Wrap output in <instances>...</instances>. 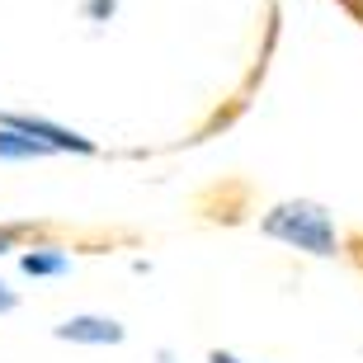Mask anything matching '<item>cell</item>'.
<instances>
[{"label": "cell", "instance_id": "1", "mask_svg": "<svg viewBox=\"0 0 363 363\" xmlns=\"http://www.w3.org/2000/svg\"><path fill=\"white\" fill-rule=\"evenodd\" d=\"M259 231L264 236H274V241L283 245H297V250H307V255H335L340 250V231L335 222H330V213H325L321 203H279L264 222H259Z\"/></svg>", "mask_w": 363, "mask_h": 363}, {"label": "cell", "instance_id": "2", "mask_svg": "<svg viewBox=\"0 0 363 363\" xmlns=\"http://www.w3.org/2000/svg\"><path fill=\"white\" fill-rule=\"evenodd\" d=\"M0 128H14V133L33 137L38 147L48 151H76V156H90L94 142L81 133H71V128H62V123H48V118H24V113H0Z\"/></svg>", "mask_w": 363, "mask_h": 363}, {"label": "cell", "instance_id": "3", "mask_svg": "<svg viewBox=\"0 0 363 363\" xmlns=\"http://www.w3.org/2000/svg\"><path fill=\"white\" fill-rule=\"evenodd\" d=\"M52 335L67 340V345H123L128 330H123L113 316H90V311H85V316H67Z\"/></svg>", "mask_w": 363, "mask_h": 363}, {"label": "cell", "instance_id": "4", "mask_svg": "<svg viewBox=\"0 0 363 363\" xmlns=\"http://www.w3.org/2000/svg\"><path fill=\"white\" fill-rule=\"evenodd\" d=\"M19 269L28 274V279H57V274L71 269V259L57 250V245H38V250H24L19 255Z\"/></svg>", "mask_w": 363, "mask_h": 363}, {"label": "cell", "instance_id": "5", "mask_svg": "<svg viewBox=\"0 0 363 363\" xmlns=\"http://www.w3.org/2000/svg\"><path fill=\"white\" fill-rule=\"evenodd\" d=\"M0 156L5 161H33V156H48V147H38L33 137L14 133V128H0Z\"/></svg>", "mask_w": 363, "mask_h": 363}, {"label": "cell", "instance_id": "6", "mask_svg": "<svg viewBox=\"0 0 363 363\" xmlns=\"http://www.w3.org/2000/svg\"><path fill=\"white\" fill-rule=\"evenodd\" d=\"M14 302H19V297H14V288H5V283H0V316H5V311H14Z\"/></svg>", "mask_w": 363, "mask_h": 363}, {"label": "cell", "instance_id": "7", "mask_svg": "<svg viewBox=\"0 0 363 363\" xmlns=\"http://www.w3.org/2000/svg\"><path fill=\"white\" fill-rule=\"evenodd\" d=\"M208 363H245V359H236V354H227V350H213V354H208Z\"/></svg>", "mask_w": 363, "mask_h": 363}, {"label": "cell", "instance_id": "8", "mask_svg": "<svg viewBox=\"0 0 363 363\" xmlns=\"http://www.w3.org/2000/svg\"><path fill=\"white\" fill-rule=\"evenodd\" d=\"M10 245H14V227H0V255H5Z\"/></svg>", "mask_w": 363, "mask_h": 363}, {"label": "cell", "instance_id": "9", "mask_svg": "<svg viewBox=\"0 0 363 363\" xmlns=\"http://www.w3.org/2000/svg\"><path fill=\"white\" fill-rule=\"evenodd\" d=\"M90 14H113V0H90Z\"/></svg>", "mask_w": 363, "mask_h": 363}, {"label": "cell", "instance_id": "10", "mask_svg": "<svg viewBox=\"0 0 363 363\" xmlns=\"http://www.w3.org/2000/svg\"><path fill=\"white\" fill-rule=\"evenodd\" d=\"M156 363H175V359H170V354H156Z\"/></svg>", "mask_w": 363, "mask_h": 363}]
</instances>
